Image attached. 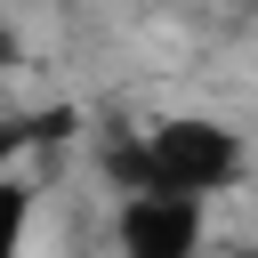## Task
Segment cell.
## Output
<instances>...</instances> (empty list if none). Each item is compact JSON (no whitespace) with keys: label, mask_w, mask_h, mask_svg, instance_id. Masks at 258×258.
I'll return each instance as SVG.
<instances>
[{"label":"cell","mask_w":258,"mask_h":258,"mask_svg":"<svg viewBox=\"0 0 258 258\" xmlns=\"http://www.w3.org/2000/svg\"><path fill=\"white\" fill-rule=\"evenodd\" d=\"M32 218H40V194L24 177H0V258H32Z\"/></svg>","instance_id":"cell-3"},{"label":"cell","mask_w":258,"mask_h":258,"mask_svg":"<svg viewBox=\"0 0 258 258\" xmlns=\"http://www.w3.org/2000/svg\"><path fill=\"white\" fill-rule=\"evenodd\" d=\"M226 258H258V242H242V250H226Z\"/></svg>","instance_id":"cell-6"},{"label":"cell","mask_w":258,"mask_h":258,"mask_svg":"<svg viewBox=\"0 0 258 258\" xmlns=\"http://www.w3.org/2000/svg\"><path fill=\"white\" fill-rule=\"evenodd\" d=\"M32 137H40V129H32V113L0 89V177H16V161L32 153Z\"/></svg>","instance_id":"cell-4"},{"label":"cell","mask_w":258,"mask_h":258,"mask_svg":"<svg viewBox=\"0 0 258 258\" xmlns=\"http://www.w3.org/2000/svg\"><path fill=\"white\" fill-rule=\"evenodd\" d=\"M16 64H24V24L0 8V89H8V73H16Z\"/></svg>","instance_id":"cell-5"},{"label":"cell","mask_w":258,"mask_h":258,"mask_svg":"<svg viewBox=\"0 0 258 258\" xmlns=\"http://www.w3.org/2000/svg\"><path fill=\"white\" fill-rule=\"evenodd\" d=\"M113 258H218L210 250V202L113 194Z\"/></svg>","instance_id":"cell-2"},{"label":"cell","mask_w":258,"mask_h":258,"mask_svg":"<svg viewBox=\"0 0 258 258\" xmlns=\"http://www.w3.org/2000/svg\"><path fill=\"white\" fill-rule=\"evenodd\" d=\"M250 177V145L234 121L218 113H153L137 121V137L113 145V194H185V202H218Z\"/></svg>","instance_id":"cell-1"}]
</instances>
